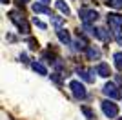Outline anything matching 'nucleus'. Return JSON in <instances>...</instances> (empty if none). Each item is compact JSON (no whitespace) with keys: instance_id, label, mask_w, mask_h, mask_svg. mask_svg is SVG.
Segmentation results:
<instances>
[{"instance_id":"f257e3e1","label":"nucleus","mask_w":122,"mask_h":120,"mask_svg":"<svg viewBox=\"0 0 122 120\" xmlns=\"http://www.w3.org/2000/svg\"><path fill=\"white\" fill-rule=\"evenodd\" d=\"M7 16H9V20L16 25V27H18V31H20V33H24V35H27V33H29V24L25 22V18L18 13V11H15V9L9 11V15H7Z\"/></svg>"},{"instance_id":"f03ea898","label":"nucleus","mask_w":122,"mask_h":120,"mask_svg":"<svg viewBox=\"0 0 122 120\" xmlns=\"http://www.w3.org/2000/svg\"><path fill=\"white\" fill-rule=\"evenodd\" d=\"M78 15H80V18H82L84 24H93V22H97L98 16H100L97 11L91 9V7H82V9L78 11Z\"/></svg>"},{"instance_id":"7ed1b4c3","label":"nucleus","mask_w":122,"mask_h":120,"mask_svg":"<svg viewBox=\"0 0 122 120\" xmlns=\"http://www.w3.org/2000/svg\"><path fill=\"white\" fill-rule=\"evenodd\" d=\"M69 89H71L73 96L78 98V100H84L87 96V91H86V87H84V84H80L78 80H71V82H69Z\"/></svg>"},{"instance_id":"20e7f679","label":"nucleus","mask_w":122,"mask_h":120,"mask_svg":"<svg viewBox=\"0 0 122 120\" xmlns=\"http://www.w3.org/2000/svg\"><path fill=\"white\" fill-rule=\"evenodd\" d=\"M102 111H104V115L107 116V118H115V116L118 115V105L111 100H104L102 102Z\"/></svg>"},{"instance_id":"39448f33","label":"nucleus","mask_w":122,"mask_h":120,"mask_svg":"<svg viewBox=\"0 0 122 120\" xmlns=\"http://www.w3.org/2000/svg\"><path fill=\"white\" fill-rule=\"evenodd\" d=\"M106 20H107L109 29H113V31L122 29V15H118V13H107Z\"/></svg>"},{"instance_id":"423d86ee","label":"nucleus","mask_w":122,"mask_h":120,"mask_svg":"<svg viewBox=\"0 0 122 120\" xmlns=\"http://www.w3.org/2000/svg\"><path fill=\"white\" fill-rule=\"evenodd\" d=\"M102 91H104V95H106V96H109V98H113V100H118V98L122 96V93L118 91V87H117L115 84H113V82L106 84Z\"/></svg>"},{"instance_id":"0eeeda50","label":"nucleus","mask_w":122,"mask_h":120,"mask_svg":"<svg viewBox=\"0 0 122 120\" xmlns=\"http://www.w3.org/2000/svg\"><path fill=\"white\" fill-rule=\"evenodd\" d=\"M93 36L102 40V42H109L111 40V35H109V31L106 27H93Z\"/></svg>"},{"instance_id":"6e6552de","label":"nucleus","mask_w":122,"mask_h":120,"mask_svg":"<svg viewBox=\"0 0 122 120\" xmlns=\"http://www.w3.org/2000/svg\"><path fill=\"white\" fill-rule=\"evenodd\" d=\"M95 67H91V69H86V67H78L76 69V73L80 75V78H84L86 82H95V76H93V73H95Z\"/></svg>"},{"instance_id":"1a4fd4ad","label":"nucleus","mask_w":122,"mask_h":120,"mask_svg":"<svg viewBox=\"0 0 122 120\" xmlns=\"http://www.w3.org/2000/svg\"><path fill=\"white\" fill-rule=\"evenodd\" d=\"M71 44H73V49L75 51H86L87 49V42L80 36V31H78V38H75Z\"/></svg>"},{"instance_id":"9d476101","label":"nucleus","mask_w":122,"mask_h":120,"mask_svg":"<svg viewBox=\"0 0 122 120\" xmlns=\"http://www.w3.org/2000/svg\"><path fill=\"white\" fill-rule=\"evenodd\" d=\"M86 55H87V58H89V60H100L102 53H100V49H98V47H95V45H87Z\"/></svg>"},{"instance_id":"9b49d317","label":"nucleus","mask_w":122,"mask_h":120,"mask_svg":"<svg viewBox=\"0 0 122 120\" xmlns=\"http://www.w3.org/2000/svg\"><path fill=\"white\" fill-rule=\"evenodd\" d=\"M56 36H58V40H60L62 44H71V36H69V31L62 29V27H56Z\"/></svg>"},{"instance_id":"f8f14e48","label":"nucleus","mask_w":122,"mask_h":120,"mask_svg":"<svg viewBox=\"0 0 122 120\" xmlns=\"http://www.w3.org/2000/svg\"><path fill=\"white\" fill-rule=\"evenodd\" d=\"M95 69H97V73L102 76V78H107V76L111 75V69H109V65H107V64H104V62L97 64V67H95Z\"/></svg>"},{"instance_id":"ddd939ff","label":"nucleus","mask_w":122,"mask_h":120,"mask_svg":"<svg viewBox=\"0 0 122 120\" xmlns=\"http://www.w3.org/2000/svg\"><path fill=\"white\" fill-rule=\"evenodd\" d=\"M33 11H35V13H42V15H47V16H51L53 15V13H51V9L49 7H47L46 4H38V2H36V4H33Z\"/></svg>"},{"instance_id":"4468645a","label":"nucleus","mask_w":122,"mask_h":120,"mask_svg":"<svg viewBox=\"0 0 122 120\" xmlns=\"http://www.w3.org/2000/svg\"><path fill=\"white\" fill-rule=\"evenodd\" d=\"M55 5H56V9L60 11V13H62L64 16H69V13H71V11H69V7H67V4H66V2H62V0H56V2H55Z\"/></svg>"},{"instance_id":"2eb2a0df","label":"nucleus","mask_w":122,"mask_h":120,"mask_svg":"<svg viewBox=\"0 0 122 120\" xmlns=\"http://www.w3.org/2000/svg\"><path fill=\"white\" fill-rule=\"evenodd\" d=\"M31 67H33V71H35V73H38V75H47V69L40 64V62H33V64H31Z\"/></svg>"},{"instance_id":"dca6fc26","label":"nucleus","mask_w":122,"mask_h":120,"mask_svg":"<svg viewBox=\"0 0 122 120\" xmlns=\"http://www.w3.org/2000/svg\"><path fill=\"white\" fill-rule=\"evenodd\" d=\"M42 60H46L49 64H56V56L53 55V53H49V51H44V53H42Z\"/></svg>"},{"instance_id":"f3484780","label":"nucleus","mask_w":122,"mask_h":120,"mask_svg":"<svg viewBox=\"0 0 122 120\" xmlns=\"http://www.w3.org/2000/svg\"><path fill=\"white\" fill-rule=\"evenodd\" d=\"M82 113L86 115V118H87V120H95V118H97V116H95V113H93V111L89 109L87 105H82Z\"/></svg>"},{"instance_id":"a211bd4d","label":"nucleus","mask_w":122,"mask_h":120,"mask_svg":"<svg viewBox=\"0 0 122 120\" xmlns=\"http://www.w3.org/2000/svg\"><path fill=\"white\" fill-rule=\"evenodd\" d=\"M113 60H115V65H117V69H118V71H122V53H120V51L113 55Z\"/></svg>"},{"instance_id":"6ab92c4d","label":"nucleus","mask_w":122,"mask_h":120,"mask_svg":"<svg viewBox=\"0 0 122 120\" xmlns=\"http://www.w3.org/2000/svg\"><path fill=\"white\" fill-rule=\"evenodd\" d=\"M49 18H51V24H53V25H56V27H60V25L64 24V16H56V15H51Z\"/></svg>"},{"instance_id":"aec40b11","label":"nucleus","mask_w":122,"mask_h":120,"mask_svg":"<svg viewBox=\"0 0 122 120\" xmlns=\"http://www.w3.org/2000/svg\"><path fill=\"white\" fill-rule=\"evenodd\" d=\"M106 4L113 9H122V0H107Z\"/></svg>"},{"instance_id":"412c9836","label":"nucleus","mask_w":122,"mask_h":120,"mask_svg":"<svg viewBox=\"0 0 122 120\" xmlns=\"http://www.w3.org/2000/svg\"><path fill=\"white\" fill-rule=\"evenodd\" d=\"M113 35H115V40L118 42V45H122V29H117V31H113Z\"/></svg>"},{"instance_id":"4be33fe9","label":"nucleus","mask_w":122,"mask_h":120,"mask_svg":"<svg viewBox=\"0 0 122 120\" xmlns=\"http://www.w3.org/2000/svg\"><path fill=\"white\" fill-rule=\"evenodd\" d=\"M25 42L29 44V49H36V47H38V42H36L35 38H31V36H29L27 40H25Z\"/></svg>"},{"instance_id":"5701e85b","label":"nucleus","mask_w":122,"mask_h":120,"mask_svg":"<svg viewBox=\"0 0 122 120\" xmlns=\"http://www.w3.org/2000/svg\"><path fill=\"white\" fill-rule=\"evenodd\" d=\"M33 24H35V25H38V27H40V29H46V27H47V25L44 24V22H42V20H38V18H36V16H35V18H33Z\"/></svg>"},{"instance_id":"b1692460","label":"nucleus","mask_w":122,"mask_h":120,"mask_svg":"<svg viewBox=\"0 0 122 120\" xmlns=\"http://www.w3.org/2000/svg\"><path fill=\"white\" fill-rule=\"evenodd\" d=\"M51 78L55 80L56 84H60V82H62V78H60V76H58V73H55V75H51Z\"/></svg>"},{"instance_id":"393cba45","label":"nucleus","mask_w":122,"mask_h":120,"mask_svg":"<svg viewBox=\"0 0 122 120\" xmlns=\"http://www.w3.org/2000/svg\"><path fill=\"white\" fill-rule=\"evenodd\" d=\"M117 82H118V84H122V76H117Z\"/></svg>"},{"instance_id":"a878e982","label":"nucleus","mask_w":122,"mask_h":120,"mask_svg":"<svg viewBox=\"0 0 122 120\" xmlns=\"http://www.w3.org/2000/svg\"><path fill=\"white\" fill-rule=\"evenodd\" d=\"M40 2H42V4H49L51 0H40Z\"/></svg>"},{"instance_id":"bb28decb","label":"nucleus","mask_w":122,"mask_h":120,"mask_svg":"<svg viewBox=\"0 0 122 120\" xmlns=\"http://www.w3.org/2000/svg\"><path fill=\"white\" fill-rule=\"evenodd\" d=\"M7 2H9V0H2V4H7Z\"/></svg>"},{"instance_id":"cd10ccee","label":"nucleus","mask_w":122,"mask_h":120,"mask_svg":"<svg viewBox=\"0 0 122 120\" xmlns=\"http://www.w3.org/2000/svg\"><path fill=\"white\" fill-rule=\"evenodd\" d=\"M24 2H29V0H24Z\"/></svg>"},{"instance_id":"c85d7f7f","label":"nucleus","mask_w":122,"mask_h":120,"mask_svg":"<svg viewBox=\"0 0 122 120\" xmlns=\"http://www.w3.org/2000/svg\"><path fill=\"white\" fill-rule=\"evenodd\" d=\"M118 120H122V118H118Z\"/></svg>"}]
</instances>
